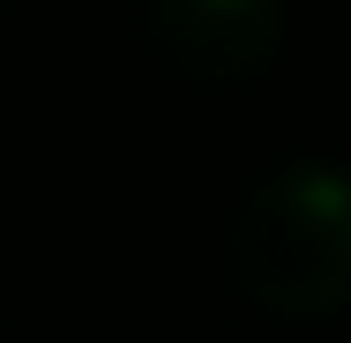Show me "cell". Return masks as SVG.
Masks as SVG:
<instances>
[{
	"label": "cell",
	"mask_w": 351,
	"mask_h": 343,
	"mask_svg": "<svg viewBox=\"0 0 351 343\" xmlns=\"http://www.w3.org/2000/svg\"><path fill=\"white\" fill-rule=\"evenodd\" d=\"M232 276L284 321H322L351 306V179L284 172L254 187L232 224Z\"/></svg>",
	"instance_id": "cell-1"
},
{
	"label": "cell",
	"mask_w": 351,
	"mask_h": 343,
	"mask_svg": "<svg viewBox=\"0 0 351 343\" xmlns=\"http://www.w3.org/2000/svg\"><path fill=\"white\" fill-rule=\"evenodd\" d=\"M142 23L172 68L217 90L254 82L284 45V0H142Z\"/></svg>",
	"instance_id": "cell-2"
},
{
	"label": "cell",
	"mask_w": 351,
	"mask_h": 343,
	"mask_svg": "<svg viewBox=\"0 0 351 343\" xmlns=\"http://www.w3.org/2000/svg\"><path fill=\"white\" fill-rule=\"evenodd\" d=\"M0 8H8V0H0Z\"/></svg>",
	"instance_id": "cell-3"
}]
</instances>
